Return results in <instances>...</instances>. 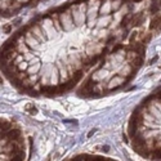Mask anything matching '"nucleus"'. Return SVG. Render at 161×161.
Wrapping results in <instances>:
<instances>
[{
  "label": "nucleus",
  "instance_id": "obj_1",
  "mask_svg": "<svg viewBox=\"0 0 161 161\" xmlns=\"http://www.w3.org/2000/svg\"><path fill=\"white\" fill-rule=\"evenodd\" d=\"M59 19H61V25L63 27L64 31H71L75 27V22H73V17H72V12H63L59 13Z\"/></svg>",
  "mask_w": 161,
  "mask_h": 161
},
{
  "label": "nucleus",
  "instance_id": "obj_2",
  "mask_svg": "<svg viewBox=\"0 0 161 161\" xmlns=\"http://www.w3.org/2000/svg\"><path fill=\"white\" fill-rule=\"evenodd\" d=\"M39 92L41 94H47V95H56V94H58V85H45V87H39Z\"/></svg>",
  "mask_w": 161,
  "mask_h": 161
},
{
  "label": "nucleus",
  "instance_id": "obj_3",
  "mask_svg": "<svg viewBox=\"0 0 161 161\" xmlns=\"http://www.w3.org/2000/svg\"><path fill=\"white\" fill-rule=\"evenodd\" d=\"M144 14L143 13H138V14H134V19H133V22H132V26L133 27H139V26H142L144 23Z\"/></svg>",
  "mask_w": 161,
  "mask_h": 161
},
{
  "label": "nucleus",
  "instance_id": "obj_4",
  "mask_svg": "<svg viewBox=\"0 0 161 161\" xmlns=\"http://www.w3.org/2000/svg\"><path fill=\"white\" fill-rule=\"evenodd\" d=\"M72 160H85V161H89V160H97V161H99V160H110V158H104L102 156H90V155H79L76 157H73Z\"/></svg>",
  "mask_w": 161,
  "mask_h": 161
},
{
  "label": "nucleus",
  "instance_id": "obj_5",
  "mask_svg": "<svg viewBox=\"0 0 161 161\" xmlns=\"http://www.w3.org/2000/svg\"><path fill=\"white\" fill-rule=\"evenodd\" d=\"M160 26H161V14L153 16V18L151 19V23H149V30H155Z\"/></svg>",
  "mask_w": 161,
  "mask_h": 161
},
{
  "label": "nucleus",
  "instance_id": "obj_6",
  "mask_svg": "<svg viewBox=\"0 0 161 161\" xmlns=\"http://www.w3.org/2000/svg\"><path fill=\"white\" fill-rule=\"evenodd\" d=\"M133 19H134V14H126V16H124L123 19L120 21V27L125 28L129 23L133 22Z\"/></svg>",
  "mask_w": 161,
  "mask_h": 161
},
{
  "label": "nucleus",
  "instance_id": "obj_7",
  "mask_svg": "<svg viewBox=\"0 0 161 161\" xmlns=\"http://www.w3.org/2000/svg\"><path fill=\"white\" fill-rule=\"evenodd\" d=\"M104 13H112V8H111V4H106V2H102L99 14H104Z\"/></svg>",
  "mask_w": 161,
  "mask_h": 161
},
{
  "label": "nucleus",
  "instance_id": "obj_8",
  "mask_svg": "<svg viewBox=\"0 0 161 161\" xmlns=\"http://www.w3.org/2000/svg\"><path fill=\"white\" fill-rule=\"evenodd\" d=\"M12 128H13V126H12V124H10L8 120H2V133L10 130Z\"/></svg>",
  "mask_w": 161,
  "mask_h": 161
},
{
  "label": "nucleus",
  "instance_id": "obj_9",
  "mask_svg": "<svg viewBox=\"0 0 161 161\" xmlns=\"http://www.w3.org/2000/svg\"><path fill=\"white\" fill-rule=\"evenodd\" d=\"M157 4H158V2H155V3H152L151 5H149V12H151L152 14H157L158 10L161 9V7L157 5Z\"/></svg>",
  "mask_w": 161,
  "mask_h": 161
},
{
  "label": "nucleus",
  "instance_id": "obj_10",
  "mask_svg": "<svg viewBox=\"0 0 161 161\" xmlns=\"http://www.w3.org/2000/svg\"><path fill=\"white\" fill-rule=\"evenodd\" d=\"M25 110H26L30 115H36V113H37V110L35 108V106H32V104H27V106L25 107Z\"/></svg>",
  "mask_w": 161,
  "mask_h": 161
},
{
  "label": "nucleus",
  "instance_id": "obj_11",
  "mask_svg": "<svg viewBox=\"0 0 161 161\" xmlns=\"http://www.w3.org/2000/svg\"><path fill=\"white\" fill-rule=\"evenodd\" d=\"M125 47L123 45V44H113V48H112V50H111V54H115V53H117L119 50H121V49H124Z\"/></svg>",
  "mask_w": 161,
  "mask_h": 161
},
{
  "label": "nucleus",
  "instance_id": "obj_12",
  "mask_svg": "<svg viewBox=\"0 0 161 161\" xmlns=\"http://www.w3.org/2000/svg\"><path fill=\"white\" fill-rule=\"evenodd\" d=\"M12 28H13V25H10V23L4 25V26H3V34H5V35L10 34V31H12Z\"/></svg>",
  "mask_w": 161,
  "mask_h": 161
},
{
  "label": "nucleus",
  "instance_id": "obj_13",
  "mask_svg": "<svg viewBox=\"0 0 161 161\" xmlns=\"http://www.w3.org/2000/svg\"><path fill=\"white\" fill-rule=\"evenodd\" d=\"M138 32L137 31H134V32H132V35H130V37H129V43H130V44H134V41H135V39L138 37Z\"/></svg>",
  "mask_w": 161,
  "mask_h": 161
},
{
  "label": "nucleus",
  "instance_id": "obj_14",
  "mask_svg": "<svg viewBox=\"0 0 161 161\" xmlns=\"http://www.w3.org/2000/svg\"><path fill=\"white\" fill-rule=\"evenodd\" d=\"M151 39H152V35H151V34H146V35L142 37V43H143V44H147V43L151 41Z\"/></svg>",
  "mask_w": 161,
  "mask_h": 161
},
{
  "label": "nucleus",
  "instance_id": "obj_15",
  "mask_svg": "<svg viewBox=\"0 0 161 161\" xmlns=\"http://www.w3.org/2000/svg\"><path fill=\"white\" fill-rule=\"evenodd\" d=\"M115 39H116V36H111V37H108V39L106 40V43H104V44H106V45H110V44H111V43H112Z\"/></svg>",
  "mask_w": 161,
  "mask_h": 161
},
{
  "label": "nucleus",
  "instance_id": "obj_16",
  "mask_svg": "<svg viewBox=\"0 0 161 161\" xmlns=\"http://www.w3.org/2000/svg\"><path fill=\"white\" fill-rule=\"evenodd\" d=\"M102 151H104V152H108V151H110V146H108V144H104V146H102Z\"/></svg>",
  "mask_w": 161,
  "mask_h": 161
},
{
  "label": "nucleus",
  "instance_id": "obj_17",
  "mask_svg": "<svg viewBox=\"0 0 161 161\" xmlns=\"http://www.w3.org/2000/svg\"><path fill=\"white\" fill-rule=\"evenodd\" d=\"M95 132H97V129L94 128V129H93V130H90V132H89V134H88V138H90V137H92V135H93V134H94Z\"/></svg>",
  "mask_w": 161,
  "mask_h": 161
},
{
  "label": "nucleus",
  "instance_id": "obj_18",
  "mask_svg": "<svg viewBox=\"0 0 161 161\" xmlns=\"http://www.w3.org/2000/svg\"><path fill=\"white\" fill-rule=\"evenodd\" d=\"M156 59H157V56H156V57H153V58H152L151 61H149V63H153V62H155Z\"/></svg>",
  "mask_w": 161,
  "mask_h": 161
},
{
  "label": "nucleus",
  "instance_id": "obj_19",
  "mask_svg": "<svg viewBox=\"0 0 161 161\" xmlns=\"http://www.w3.org/2000/svg\"><path fill=\"white\" fill-rule=\"evenodd\" d=\"M134 3H141V2H143V0H133Z\"/></svg>",
  "mask_w": 161,
  "mask_h": 161
},
{
  "label": "nucleus",
  "instance_id": "obj_20",
  "mask_svg": "<svg viewBox=\"0 0 161 161\" xmlns=\"http://www.w3.org/2000/svg\"><path fill=\"white\" fill-rule=\"evenodd\" d=\"M158 4H160V7H161V0H158Z\"/></svg>",
  "mask_w": 161,
  "mask_h": 161
},
{
  "label": "nucleus",
  "instance_id": "obj_21",
  "mask_svg": "<svg viewBox=\"0 0 161 161\" xmlns=\"http://www.w3.org/2000/svg\"><path fill=\"white\" fill-rule=\"evenodd\" d=\"M151 2H152V3H155V2H157V0H151Z\"/></svg>",
  "mask_w": 161,
  "mask_h": 161
}]
</instances>
